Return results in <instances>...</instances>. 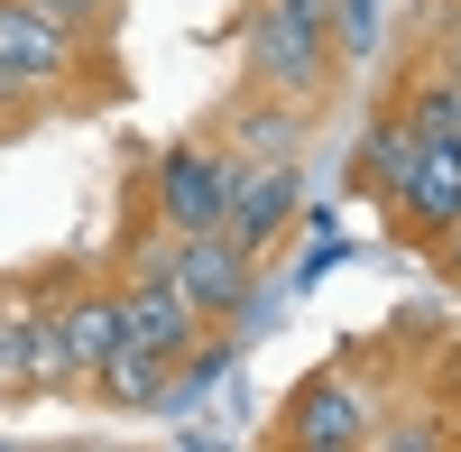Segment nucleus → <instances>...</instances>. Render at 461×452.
Returning <instances> with one entry per match:
<instances>
[{
	"instance_id": "1",
	"label": "nucleus",
	"mask_w": 461,
	"mask_h": 452,
	"mask_svg": "<svg viewBox=\"0 0 461 452\" xmlns=\"http://www.w3.org/2000/svg\"><path fill=\"white\" fill-rule=\"evenodd\" d=\"M121 102H139L121 37H84L37 0H0V139H28L47 121H102Z\"/></svg>"
},
{
	"instance_id": "7",
	"label": "nucleus",
	"mask_w": 461,
	"mask_h": 452,
	"mask_svg": "<svg viewBox=\"0 0 461 452\" xmlns=\"http://www.w3.org/2000/svg\"><path fill=\"white\" fill-rule=\"evenodd\" d=\"M203 130L230 148V158H304V139H314V111H304L295 93H267V84H230L221 93V111H203Z\"/></svg>"
},
{
	"instance_id": "3",
	"label": "nucleus",
	"mask_w": 461,
	"mask_h": 452,
	"mask_svg": "<svg viewBox=\"0 0 461 452\" xmlns=\"http://www.w3.org/2000/svg\"><path fill=\"white\" fill-rule=\"evenodd\" d=\"M378 416H388V388L369 379V342L314 360L304 379L277 397V416L258 425L267 452H369Z\"/></svg>"
},
{
	"instance_id": "9",
	"label": "nucleus",
	"mask_w": 461,
	"mask_h": 452,
	"mask_svg": "<svg viewBox=\"0 0 461 452\" xmlns=\"http://www.w3.org/2000/svg\"><path fill=\"white\" fill-rule=\"evenodd\" d=\"M56 342H65V369H74V388L93 379V369L121 351V286H111V268H74V286L56 295Z\"/></svg>"
},
{
	"instance_id": "13",
	"label": "nucleus",
	"mask_w": 461,
	"mask_h": 452,
	"mask_svg": "<svg viewBox=\"0 0 461 452\" xmlns=\"http://www.w3.org/2000/svg\"><path fill=\"white\" fill-rule=\"evenodd\" d=\"M425 268H434V286H443V295H461V212L425 240Z\"/></svg>"
},
{
	"instance_id": "8",
	"label": "nucleus",
	"mask_w": 461,
	"mask_h": 452,
	"mask_svg": "<svg viewBox=\"0 0 461 452\" xmlns=\"http://www.w3.org/2000/svg\"><path fill=\"white\" fill-rule=\"evenodd\" d=\"M295 212H304V158H249V167H240V185H230L221 231H230V240H240L258 268H267V249L295 231Z\"/></svg>"
},
{
	"instance_id": "6",
	"label": "nucleus",
	"mask_w": 461,
	"mask_h": 452,
	"mask_svg": "<svg viewBox=\"0 0 461 452\" xmlns=\"http://www.w3.org/2000/svg\"><path fill=\"white\" fill-rule=\"evenodd\" d=\"M461 212V139H425L406 158V176L378 194V221H388V240L425 258V240L443 231V221Z\"/></svg>"
},
{
	"instance_id": "2",
	"label": "nucleus",
	"mask_w": 461,
	"mask_h": 452,
	"mask_svg": "<svg viewBox=\"0 0 461 452\" xmlns=\"http://www.w3.org/2000/svg\"><path fill=\"white\" fill-rule=\"evenodd\" d=\"M230 47H240L249 84L295 93L314 121L341 102V74H351L341 28H332V0H240V10H230Z\"/></svg>"
},
{
	"instance_id": "10",
	"label": "nucleus",
	"mask_w": 461,
	"mask_h": 452,
	"mask_svg": "<svg viewBox=\"0 0 461 452\" xmlns=\"http://www.w3.org/2000/svg\"><path fill=\"white\" fill-rule=\"evenodd\" d=\"M176 388H185V369L158 360V351H139V342H121V351L84 379V397H102L111 416H139V406H158V397H176Z\"/></svg>"
},
{
	"instance_id": "4",
	"label": "nucleus",
	"mask_w": 461,
	"mask_h": 452,
	"mask_svg": "<svg viewBox=\"0 0 461 452\" xmlns=\"http://www.w3.org/2000/svg\"><path fill=\"white\" fill-rule=\"evenodd\" d=\"M111 286H121V342L176 360L185 379H203V369L230 351V332H212L194 305H185V286L167 268H111Z\"/></svg>"
},
{
	"instance_id": "11",
	"label": "nucleus",
	"mask_w": 461,
	"mask_h": 452,
	"mask_svg": "<svg viewBox=\"0 0 461 452\" xmlns=\"http://www.w3.org/2000/svg\"><path fill=\"white\" fill-rule=\"evenodd\" d=\"M47 19H65V28H84V37H121L130 28V0H37Z\"/></svg>"
},
{
	"instance_id": "12",
	"label": "nucleus",
	"mask_w": 461,
	"mask_h": 452,
	"mask_svg": "<svg viewBox=\"0 0 461 452\" xmlns=\"http://www.w3.org/2000/svg\"><path fill=\"white\" fill-rule=\"evenodd\" d=\"M434 360H443V379H425V397L443 406V434H452V452H461V342H443Z\"/></svg>"
},
{
	"instance_id": "5",
	"label": "nucleus",
	"mask_w": 461,
	"mask_h": 452,
	"mask_svg": "<svg viewBox=\"0 0 461 452\" xmlns=\"http://www.w3.org/2000/svg\"><path fill=\"white\" fill-rule=\"evenodd\" d=\"M158 268L185 286V305H194L212 332H230V323L249 314V295H258V258L230 240V231H176L158 249Z\"/></svg>"
}]
</instances>
